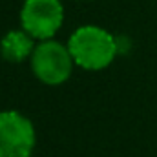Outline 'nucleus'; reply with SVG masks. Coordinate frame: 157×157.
I'll return each mask as SVG.
<instances>
[{"mask_svg":"<svg viewBox=\"0 0 157 157\" xmlns=\"http://www.w3.org/2000/svg\"><path fill=\"white\" fill-rule=\"evenodd\" d=\"M68 49L78 68L99 71L108 68L117 55V40L99 26H82L71 33Z\"/></svg>","mask_w":157,"mask_h":157,"instance_id":"obj_1","label":"nucleus"},{"mask_svg":"<svg viewBox=\"0 0 157 157\" xmlns=\"http://www.w3.org/2000/svg\"><path fill=\"white\" fill-rule=\"evenodd\" d=\"M31 70L40 82L48 86H59L66 82L73 70V57L68 49V44L57 40H40L31 55Z\"/></svg>","mask_w":157,"mask_h":157,"instance_id":"obj_2","label":"nucleus"},{"mask_svg":"<svg viewBox=\"0 0 157 157\" xmlns=\"http://www.w3.org/2000/svg\"><path fill=\"white\" fill-rule=\"evenodd\" d=\"M64 22L60 0H26L20 11V24L35 40H49Z\"/></svg>","mask_w":157,"mask_h":157,"instance_id":"obj_3","label":"nucleus"},{"mask_svg":"<svg viewBox=\"0 0 157 157\" xmlns=\"http://www.w3.org/2000/svg\"><path fill=\"white\" fill-rule=\"evenodd\" d=\"M35 126L15 110L0 112V157H31L35 148Z\"/></svg>","mask_w":157,"mask_h":157,"instance_id":"obj_4","label":"nucleus"},{"mask_svg":"<svg viewBox=\"0 0 157 157\" xmlns=\"http://www.w3.org/2000/svg\"><path fill=\"white\" fill-rule=\"evenodd\" d=\"M35 39L24 29H13L0 40V55L9 62H22L26 59H31Z\"/></svg>","mask_w":157,"mask_h":157,"instance_id":"obj_5","label":"nucleus"}]
</instances>
